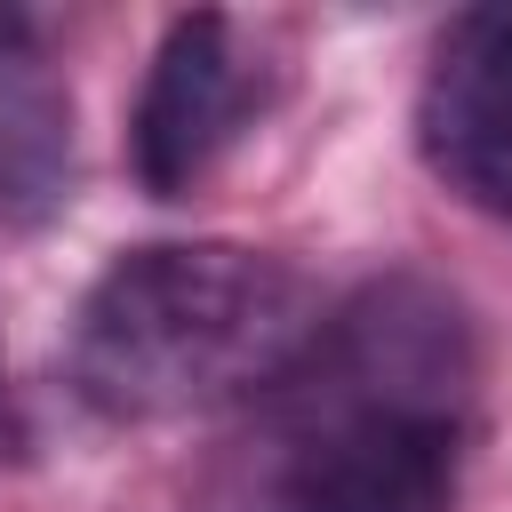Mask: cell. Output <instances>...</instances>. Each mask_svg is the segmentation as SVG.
I'll use <instances>...</instances> for the list:
<instances>
[{
	"label": "cell",
	"mask_w": 512,
	"mask_h": 512,
	"mask_svg": "<svg viewBox=\"0 0 512 512\" xmlns=\"http://www.w3.org/2000/svg\"><path fill=\"white\" fill-rule=\"evenodd\" d=\"M16 448V416H8V384H0V456Z\"/></svg>",
	"instance_id": "obj_7"
},
{
	"label": "cell",
	"mask_w": 512,
	"mask_h": 512,
	"mask_svg": "<svg viewBox=\"0 0 512 512\" xmlns=\"http://www.w3.org/2000/svg\"><path fill=\"white\" fill-rule=\"evenodd\" d=\"M304 272L248 240L120 248L64 336V376L104 424H168L264 392L312 344Z\"/></svg>",
	"instance_id": "obj_2"
},
{
	"label": "cell",
	"mask_w": 512,
	"mask_h": 512,
	"mask_svg": "<svg viewBox=\"0 0 512 512\" xmlns=\"http://www.w3.org/2000/svg\"><path fill=\"white\" fill-rule=\"evenodd\" d=\"M424 168L488 216H512V8H472L440 32L416 88Z\"/></svg>",
	"instance_id": "obj_4"
},
{
	"label": "cell",
	"mask_w": 512,
	"mask_h": 512,
	"mask_svg": "<svg viewBox=\"0 0 512 512\" xmlns=\"http://www.w3.org/2000/svg\"><path fill=\"white\" fill-rule=\"evenodd\" d=\"M272 400L280 512H448L480 408L472 320L416 272L368 280L312 328Z\"/></svg>",
	"instance_id": "obj_1"
},
{
	"label": "cell",
	"mask_w": 512,
	"mask_h": 512,
	"mask_svg": "<svg viewBox=\"0 0 512 512\" xmlns=\"http://www.w3.org/2000/svg\"><path fill=\"white\" fill-rule=\"evenodd\" d=\"M72 184V112L32 48H0V216L32 224Z\"/></svg>",
	"instance_id": "obj_5"
},
{
	"label": "cell",
	"mask_w": 512,
	"mask_h": 512,
	"mask_svg": "<svg viewBox=\"0 0 512 512\" xmlns=\"http://www.w3.org/2000/svg\"><path fill=\"white\" fill-rule=\"evenodd\" d=\"M280 64L264 56V40L216 8H192L160 32L152 72L136 88L128 112V168L152 200H184L272 104Z\"/></svg>",
	"instance_id": "obj_3"
},
{
	"label": "cell",
	"mask_w": 512,
	"mask_h": 512,
	"mask_svg": "<svg viewBox=\"0 0 512 512\" xmlns=\"http://www.w3.org/2000/svg\"><path fill=\"white\" fill-rule=\"evenodd\" d=\"M0 48H32V16H16V8H0Z\"/></svg>",
	"instance_id": "obj_6"
}]
</instances>
